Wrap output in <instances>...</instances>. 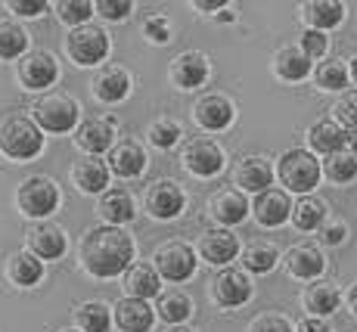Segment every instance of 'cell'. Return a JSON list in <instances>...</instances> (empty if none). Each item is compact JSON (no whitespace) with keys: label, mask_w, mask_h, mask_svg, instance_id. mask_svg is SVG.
Wrapping results in <instances>:
<instances>
[{"label":"cell","mask_w":357,"mask_h":332,"mask_svg":"<svg viewBox=\"0 0 357 332\" xmlns=\"http://www.w3.org/2000/svg\"><path fill=\"white\" fill-rule=\"evenodd\" d=\"M130 261H134V239L121 227H93L81 239V264L97 280H112L119 273H128Z\"/></svg>","instance_id":"6da1fadb"},{"label":"cell","mask_w":357,"mask_h":332,"mask_svg":"<svg viewBox=\"0 0 357 332\" xmlns=\"http://www.w3.org/2000/svg\"><path fill=\"white\" fill-rule=\"evenodd\" d=\"M44 149V134H40L38 121L25 119V115H13L0 124V152L13 162H29L40 156Z\"/></svg>","instance_id":"7a4b0ae2"},{"label":"cell","mask_w":357,"mask_h":332,"mask_svg":"<svg viewBox=\"0 0 357 332\" xmlns=\"http://www.w3.org/2000/svg\"><path fill=\"white\" fill-rule=\"evenodd\" d=\"M277 174H280V181H283L286 190L311 193L314 186L320 183L324 168H320V162L314 158V152H307V149H286L283 156H280Z\"/></svg>","instance_id":"3957f363"},{"label":"cell","mask_w":357,"mask_h":332,"mask_svg":"<svg viewBox=\"0 0 357 332\" xmlns=\"http://www.w3.org/2000/svg\"><path fill=\"white\" fill-rule=\"evenodd\" d=\"M34 121H38L40 130H50V134H68V130L78 124L81 106L78 100L66 93H47L44 100L34 103Z\"/></svg>","instance_id":"277c9868"},{"label":"cell","mask_w":357,"mask_h":332,"mask_svg":"<svg viewBox=\"0 0 357 332\" xmlns=\"http://www.w3.org/2000/svg\"><path fill=\"white\" fill-rule=\"evenodd\" d=\"M66 50L72 56L75 66H100L109 56V34L100 25H81L72 29L66 38Z\"/></svg>","instance_id":"5b68a950"},{"label":"cell","mask_w":357,"mask_h":332,"mask_svg":"<svg viewBox=\"0 0 357 332\" xmlns=\"http://www.w3.org/2000/svg\"><path fill=\"white\" fill-rule=\"evenodd\" d=\"M153 267L159 271L162 280L168 282H187L196 273V252L187 242H165L155 248Z\"/></svg>","instance_id":"8992f818"},{"label":"cell","mask_w":357,"mask_h":332,"mask_svg":"<svg viewBox=\"0 0 357 332\" xmlns=\"http://www.w3.org/2000/svg\"><path fill=\"white\" fill-rule=\"evenodd\" d=\"M16 202L29 218H47L59 209V186L50 177H29L16 193Z\"/></svg>","instance_id":"52a82bcc"},{"label":"cell","mask_w":357,"mask_h":332,"mask_svg":"<svg viewBox=\"0 0 357 332\" xmlns=\"http://www.w3.org/2000/svg\"><path fill=\"white\" fill-rule=\"evenodd\" d=\"M183 168L190 171L193 177H215L224 171V162H227V156H224V149L218 146L215 140H208V137H199V140H190L187 149H183Z\"/></svg>","instance_id":"ba28073f"},{"label":"cell","mask_w":357,"mask_h":332,"mask_svg":"<svg viewBox=\"0 0 357 332\" xmlns=\"http://www.w3.org/2000/svg\"><path fill=\"white\" fill-rule=\"evenodd\" d=\"M208 292L215 304L221 308H239L252 299V280L245 271H236V267H224L215 280L208 282Z\"/></svg>","instance_id":"9c48e42d"},{"label":"cell","mask_w":357,"mask_h":332,"mask_svg":"<svg viewBox=\"0 0 357 332\" xmlns=\"http://www.w3.org/2000/svg\"><path fill=\"white\" fill-rule=\"evenodd\" d=\"M193 119L205 130H227L236 119V106L224 93H202L193 103Z\"/></svg>","instance_id":"30bf717a"},{"label":"cell","mask_w":357,"mask_h":332,"mask_svg":"<svg viewBox=\"0 0 357 332\" xmlns=\"http://www.w3.org/2000/svg\"><path fill=\"white\" fill-rule=\"evenodd\" d=\"M143 205H146V211L153 214L155 220H174L177 214L183 211V205H187V196H183L181 183H174V181H155L146 190V199H143Z\"/></svg>","instance_id":"8fae6325"},{"label":"cell","mask_w":357,"mask_h":332,"mask_svg":"<svg viewBox=\"0 0 357 332\" xmlns=\"http://www.w3.org/2000/svg\"><path fill=\"white\" fill-rule=\"evenodd\" d=\"M56 78H59L56 56L47 50H34L19 62V81H22L25 91H47Z\"/></svg>","instance_id":"7c38bea8"},{"label":"cell","mask_w":357,"mask_h":332,"mask_svg":"<svg viewBox=\"0 0 357 332\" xmlns=\"http://www.w3.org/2000/svg\"><path fill=\"white\" fill-rule=\"evenodd\" d=\"M146 149L140 146L137 140H119L112 149H109V171H112L115 177H121V181H134V177H140L143 171H146Z\"/></svg>","instance_id":"4fadbf2b"},{"label":"cell","mask_w":357,"mask_h":332,"mask_svg":"<svg viewBox=\"0 0 357 332\" xmlns=\"http://www.w3.org/2000/svg\"><path fill=\"white\" fill-rule=\"evenodd\" d=\"M292 209L295 205L289 202V193L273 190V186L258 193L255 202H252V214H255V220L261 227H283L292 218Z\"/></svg>","instance_id":"5bb4252c"},{"label":"cell","mask_w":357,"mask_h":332,"mask_svg":"<svg viewBox=\"0 0 357 332\" xmlns=\"http://www.w3.org/2000/svg\"><path fill=\"white\" fill-rule=\"evenodd\" d=\"M208 56L199 50H187L171 62V81H174L181 91H196L208 81Z\"/></svg>","instance_id":"9a60e30c"},{"label":"cell","mask_w":357,"mask_h":332,"mask_svg":"<svg viewBox=\"0 0 357 332\" xmlns=\"http://www.w3.org/2000/svg\"><path fill=\"white\" fill-rule=\"evenodd\" d=\"M199 252H202V258L208 261V264L224 267V264H230V261L239 255V239L233 236L227 227L205 230L202 239H199Z\"/></svg>","instance_id":"2e32d148"},{"label":"cell","mask_w":357,"mask_h":332,"mask_svg":"<svg viewBox=\"0 0 357 332\" xmlns=\"http://www.w3.org/2000/svg\"><path fill=\"white\" fill-rule=\"evenodd\" d=\"M208 211L221 227H236L249 218V199L243 196V190H218L208 202Z\"/></svg>","instance_id":"e0dca14e"},{"label":"cell","mask_w":357,"mask_h":332,"mask_svg":"<svg viewBox=\"0 0 357 332\" xmlns=\"http://www.w3.org/2000/svg\"><path fill=\"white\" fill-rule=\"evenodd\" d=\"M75 143L87 152V156H100L115 146V128L109 119H87L75 130Z\"/></svg>","instance_id":"ac0fdd59"},{"label":"cell","mask_w":357,"mask_h":332,"mask_svg":"<svg viewBox=\"0 0 357 332\" xmlns=\"http://www.w3.org/2000/svg\"><path fill=\"white\" fill-rule=\"evenodd\" d=\"M286 271L295 280H317L326 271V258L317 246H292L286 252Z\"/></svg>","instance_id":"d6986e66"},{"label":"cell","mask_w":357,"mask_h":332,"mask_svg":"<svg viewBox=\"0 0 357 332\" xmlns=\"http://www.w3.org/2000/svg\"><path fill=\"white\" fill-rule=\"evenodd\" d=\"M112 314L119 329L125 332H149L155 323V308H149V301H140V299H121L112 308Z\"/></svg>","instance_id":"ffe728a7"},{"label":"cell","mask_w":357,"mask_h":332,"mask_svg":"<svg viewBox=\"0 0 357 332\" xmlns=\"http://www.w3.org/2000/svg\"><path fill=\"white\" fill-rule=\"evenodd\" d=\"M29 248L40 261H56L66 255L68 242L56 224H34L29 230Z\"/></svg>","instance_id":"44dd1931"},{"label":"cell","mask_w":357,"mask_h":332,"mask_svg":"<svg viewBox=\"0 0 357 332\" xmlns=\"http://www.w3.org/2000/svg\"><path fill=\"white\" fill-rule=\"evenodd\" d=\"M273 183V168L264 156H245L236 165V186H243V193H264Z\"/></svg>","instance_id":"7402d4cb"},{"label":"cell","mask_w":357,"mask_h":332,"mask_svg":"<svg viewBox=\"0 0 357 332\" xmlns=\"http://www.w3.org/2000/svg\"><path fill=\"white\" fill-rule=\"evenodd\" d=\"M125 292L128 299H140V301H149V299H159L162 295V276L153 264H130V271L125 273Z\"/></svg>","instance_id":"603a6c76"},{"label":"cell","mask_w":357,"mask_h":332,"mask_svg":"<svg viewBox=\"0 0 357 332\" xmlns=\"http://www.w3.org/2000/svg\"><path fill=\"white\" fill-rule=\"evenodd\" d=\"M109 165L100 162L97 156H84L75 162L72 168V177H75V186H78L81 193H87V196H93V193H102L109 186Z\"/></svg>","instance_id":"cb8c5ba5"},{"label":"cell","mask_w":357,"mask_h":332,"mask_svg":"<svg viewBox=\"0 0 357 332\" xmlns=\"http://www.w3.org/2000/svg\"><path fill=\"white\" fill-rule=\"evenodd\" d=\"M100 218L106 220L109 227H125V224H130L134 220V214H137V209H134V199H130V193L128 190H106L100 196Z\"/></svg>","instance_id":"d4e9b609"},{"label":"cell","mask_w":357,"mask_h":332,"mask_svg":"<svg viewBox=\"0 0 357 332\" xmlns=\"http://www.w3.org/2000/svg\"><path fill=\"white\" fill-rule=\"evenodd\" d=\"M307 143H311L314 152H320V156L329 158V156H335V152H345L348 134L339 121H317V124H311V130H307Z\"/></svg>","instance_id":"484cf974"},{"label":"cell","mask_w":357,"mask_h":332,"mask_svg":"<svg viewBox=\"0 0 357 332\" xmlns=\"http://www.w3.org/2000/svg\"><path fill=\"white\" fill-rule=\"evenodd\" d=\"M130 93V75L119 66H109L93 78V96L102 103H121Z\"/></svg>","instance_id":"4316f807"},{"label":"cell","mask_w":357,"mask_h":332,"mask_svg":"<svg viewBox=\"0 0 357 332\" xmlns=\"http://www.w3.org/2000/svg\"><path fill=\"white\" fill-rule=\"evenodd\" d=\"M301 16H305V22L311 25L314 31H326V29H335V25H342V19H345V3H339V0H311V3L301 6Z\"/></svg>","instance_id":"83f0119b"},{"label":"cell","mask_w":357,"mask_h":332,"mask_svg":"<svg viewBox=\"0 0 357 332\" xmlns=\"http://www.w3.org/2000/svg\"><path fill=\"white\" fill-rule=\"evenodd\" d=\"M273 72L283 81H305L311 75V56L301 47H283L273 56Z\"/></svg>","instance_id":"f1b7e54d"},{"label":"cell","mask_w":357,"mask_h":332,"mask_svg":"<svg viewBox=\"0 0 357 332\" xmlns=\"http://www.w3.org/2000/svg\"><path fill=\"white\" fill-rule=\"evenodd\" d=\"M6 276H10L16 286L31 289V286H38L40 276H44V261L31 252H16L10 258V264H6Z\"/></svg>","instance_id":"f546056e"},{"label":"cell","mask_w":357,"mask_h":332,"mask_svg":"<svg viewBox=\"0 0 357 332\" xmlns=\"http://www.w3.org/2000/svg\"><path fill=\"white\" fill-rule=\"evenodd\" d=\"M342 304V292L333 286V282H311L305 289V308L311 310L314 317H329L335 314Z\"/></svg>","instance_id":"4dcf8cb0"},{"label":"cell","mask_w":357,"mask_h":332,"mask_svg":"<svg viewBox=\"0 0 357 332\" xmlns=\"http://www.w3.org/2000/svg\"><path fill=\"white\" fill-rule=\"evenodd\" d=\"M155 314H159L168 326H181V323L193 314V299H190L187 292H181V289H168L165 295H159Z\"/></svg>","instance_id":"1f68e13d"},{"label":"cell","mask_w":357,"mask_h":332,"mask_svg":"<svg viewBox=\"0 0 357 332\" xmlns=\"http://www.w3.org/2000/svg\"><path fill=\"white\" fill-rule=\"evenodd\" d=\"M75 317H78V326L81 332H109L112 329V308H109L106 301H84L78 310H75Z\"/></svg>","instance_id":"d6a6232c"},{"label":"cell","mask_w":357,"mask_h":332,"mask_svg":"<svg viewBox=\"0 0 357 332\" xmlns=\"http://www.w3.org/2000/svg\"><path fill=\"white\" fill-rule=\"evenodd\" d=\"M280 261V248L273 242H252L243 248V267L249 273H271Z\"/></svg>","instance_id":"836d02e7"},{"label":"cell","mask_w":357,"mask_h":332,"mask_svg":"<svg viewBox=\"0 0 357 332\" xmlns=\"http://www.w3.org/2000/svg\"><path fill=\"white\" fill-rule=\"evenodd\" d=\"M292 224L298 227V230H320V227L326 224V205L320 202V199L314 196H305L298 199V205L292 209Z\"/></svg>","instance_id":"e575fe53"},{"label":"cell","mask_w":357,"mask_h":332,"mask_svg":"<svg viewBox=\"0 0 357 332\" xmlns=\"http://www.w3.org/2000/svg\"><path fill=\"white\" fill-rule=\"evenodd\" d=\"M29 50V34L16 22H0V59H19Z\"/></svg>","instance_id":"d590c367"},{"label":"cell","mask_w":357,"mask_h":332,"mask_svg":"<svg viewBox=\"0 0 357 332\" xmlns=\"http://www.w3.org/2000/svg\"><path fill=\"white\" fill-rule=\"evenodd\" d=\"M314 81H317L320 91H345L348 87V68L342 59H326L317 66L314 72Z\"/></svg>","instance_id":"8d00e7d4"},{"label":"cell","mask_w":357,"mask_h":332,"mask_svg":"<svg viewBox=\"0 0 357 332\" xmlns=\"http://www.w3.org/2000/svg\"><path fill=\"white\" fill-rule=\"evenodd\" d=\"M324 171L333 183H351L357 181V158L351 152H335L324 162Z\"/></svg>","instance_id":"74e56055"},{"label":"cell","mask_w":357,"mask_h":332,"mask_svg":"<svg viewBox=\"0 0 357 332\" xmlns=\"http://www.w3.org/2000/svg\"><path fill=\"white\" fill-rule=\"evenodd\" d=\"M93 10H97V3H87V0H59L56 3L59 19H63L66 25H72V29L87 25V19L93 16Z\"/></svg>","instance_id":"f35d334b"},{"label":"cell","mask_w":357,"mask_h":332,"mask_svg":"<svg viewBox=\"0 0 357 332\" xmlns=\"http://www.w3.org/2000/svg\"><path fill=\"white\" fill-rule=\"evenodd\" d=\"M181 137H183V130H181V124H177L174 119H159V121H153V128H149V143L159 146V149L177 146Z\"/></svg>","instance_id":"ab89813d"},{"label":"cell","mask_w":357,"mask_h":332,"mask_svg":"<svg viewBox=\"0 0 357 332\" xmlns=\"http://www.w3.org/2000/svg\"><path fill=\"white\" fill-rule=\"evenodd\" d=\"M335 121L342 124L345 130H351V134H357V91L351 93H342V100L335 103Z\"/></svg>","instance_id":"60d3db41"},{"label":"cell","mask_w":357,"mask_h":332,"mask_svg":"<svg viewBox=\"0 0 357 332\" xmlns=\"http://www.w3.org/2000/svg\"><path fill=\"white\" fill-rule=\"evenodd\" d=\"M143 34H146L153 44H168V40H171V22H168V16H159V13H153V16L143 22Z\"/></svg>","instance_id":"b9f144b4"},{"label":"cell","mask_w":357,"mask_h":332,"mask_svg":"<svg viewBox=\"0 0 357 332\" xmlns=\"http://www.w3.org/2000/svg\"><path fill=\"white\" fill-rule=\"evenodd\" d=\"M130 10H134L130 0H97V13L102 19H109V22H125Z\"/></svg>","instance_id":"7bdbcfd3"},{"label":"cell","mask_w":357,"mask_h":332,"mask_svg":"<svg viewBox=\"0 0 357 332\" xmlns=\"http://www.w3.org/2000/svg\"><path fill=\"white\" fill-rule=\"evenodd\" d=\"M326 47H329L326 31H314V29H307L305 34H301V50H305L311 59H320V56H324Z\"/></svg>","instance_id":"ee69618b"},{"label":"cell","mask_w":357,"mask_h":332,"mask_svg":"<svg viewBox=\"0 0 357 332\" xmlns=\"http://www.w3.org/2000/svg\"><path fill=\"white\" fill-rule=\"evenodd\" d=\"M249 332H292V323L283 314H261L249 326Z\"/></svg>","instance_id":"f6af8a7d"},{"label":"cell","mask_w":357,"mask_h":332,"mask_svg":"<svg viewBox=\"0 0 357 332\" xmlns=\"http://www.w3.org/2000/svg\"><path fill=\"white\" fill-rule=\"evenodd\" d=\"M6 6H10L16 16H22V19H34V16H40V13H47L44 0H10Z\"/></svg>","instance_id":"bcb514c9"},{"label":"cell","mask_w":357,"mask_h":332,"mask_svg":"<svg viewBox=\"0 0 357 332\" xmlns=\"http://www.w3.org/2000/svg\"><path fill=\"white\" fill-rule=\"evenodd\" d=\"M320 239H324L326 246H342V242L348 239V227L342 224V220H333V224H324V227H320Z\"/></svg>","instance_id":"7dc6e473"},{"label":"cell","mask_w":357,"mask_h":332,"mask_svg":"<svg viewBox=\"0 0 357 332\" xmlns=\"http://www.w3.org/2000/svg\"><path fill=\"white\" fill-rule=\"evenodd\" d=\"M298 332H333V326H329L324 317H307V320L298 323Z\"/></svg>","instance_id":"c3c4849f"},{"label":"cell","mask_w":357,"mask_h":332,"mask_svg":"<svg viewBox=\"0 0 357 332\" xmlns=\"http://www.w3.org/2000/svg\"><path fill=\"white\" fill-rule=\"evenodd\" d=\"M196 10H205V13H208V10H221V6H224V0H196Z\"/></svg>","instance_id":"681fc988"},{"label":"cell","mask_w":357,"mask_h":332,"mask_svg":"<svg viewBox=\"0 0 357 332\" xmlns=\"http://www.w3.org/2000/svg\"><path fill=\"white\" fill-rule=\"evenodd\" d=\"M348 308H351L354 314H357V280H354V286L348 289Z\"/></svg>","instance_id":"f907efd6"},{"label":"cell","mask_w":357,"mask_h":332,"mask_svg":"<svg viewBox=\"0 0 357 332\" xmlns=\"http://www.w3.org/2000/svg\"><path fill=\"white\" fill-rule=\"evenodd\" d=\"M348 146H351V156L357 158V134H351V137H348Z\"/></svg>","instance_id":"816d5d0a"},{"label":"cell","mask_w":357,"mask_h":332,"mask_svg":"<svg viewBox=\"0 0 357 332\" xmlns=\"http://www.w3.org/2000/svg\"><path fill=\"white\" fill-rule=\"evenodd\" d=\"M165 332H193V329H187V326H171V329H165Z\"/></svg>","instance_id":"f5cc1de1"},{"label":"cell","mask_w":357,"mask_h":332,"mask_svg":"<svg viewBox=\"0 0 357 332\" xmlns=\"http://www.w3.org/2000/svg\"><path fill=\"white\" fill-rule=\"evenodd\" d=\"M351 78H354V81H357V56H354V59H351Z\"/></svg>","instance_id":"db71d44e"},{"label":"cell","mask_w":357,"mask_h":332,"mask_svg":"<svg viewBox=\"0 0 357 332\" xmlns=\"http://www.w3.org/2000/svg\"><path fill=\"white\" fill-rule=\"evenodd\" d=\"M59 332H81V329H59Z\"/></svg>","instance_id":"11a10c76"}]
</instances>
